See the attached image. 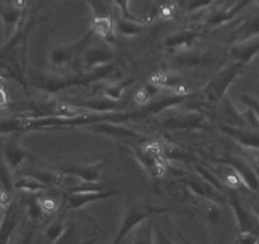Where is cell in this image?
I'll return each instance as SVG.
<instances>
[{
    "label": "cell",
    "instance_id": "cell-23",
    "mask_svg": "<svg viewBox=\"0 0 259 244\" xmlns=\"http://www.w3.org/2000/svg\"><path fill=\"white\" fill-rule=\"evenodd\" d=\"M14 190H18L21 192L27 193V195H36V193L45 192L49 188L41 183L38 179L28 176V174L21 173L14 181Z\"/></svg>",
    "mask_w": 259,
    "mask_h": 244
},
{
    "label": "cell",
    "instance_id": "cell-2",
    "mask_svg": "<svg viewBox=\"0 0 259 244\" xmlns=\"http://www.w3.org/2000/svg\"><path fill=\"white\" fill-rule=\"evenodd\" d=\"M111 79L112 82L119 80V74L114 70L112 66L101 69V70L85 73V71H75L74 74H62V75H44L42 73L31 71L29 73V80L36 88L41 91L54 92L61 91V89L71 88L76 86H85L97 80H104Z\"/></svg>",
    "mask_w": 259,
    "mask_h": 244
},
{
    "label": "cell",
    "instance_id": "cell-37",
    "mask_svg": "<svg viewBox=\"0 0 259 244\" xmlns=\"http://www.w3.org/2000/svg\"><path fill=\"white\" fill-rule=\"evenodd\" d=\"M240 98H241V101H243L244 103L249 107V108L253 109L254 113L259 117V101H256V99L253 98V97L246 96V94L240 96Z\"/></svg>",
    "mask_w": 259,
    "mask_h": 244
},
{
    "label": "cell",
    "instance_id": "cell-24",
    "mask_svg": "<svg viewBox=\"0 0 259 244\" xmlns=\"http://www.w3.org/2000/svg\"><path fill=\"white\" fill-rule=\"evenodd\" d=\"M186 185L188 186L189 190L193 191L196 195L201 196V197L206 198V200L211 201V202L218 204L219 201L223 200V196H221L220 191L213 188L212 186L206 183L205 181L197 182V181H193V179H189V181H186Z\"/></svg>",
    "mask_w": 259,
    "mask_h": 244
},
{
    "label": "cell",
    "instance_id": "cell-12",
    "mask_svg": "<svg viewBox=\"0 0 259 244\" xmlns=\"http://www.w3.org/2000/svg\"><path fill=\"white\" fill-rule=\"evenodd\" d=\"M117 191L114 190H99V191H84V192H73L68 193L66 196V202H68L69 208L74 209V210H80V209L85 208V206L91 205V204L98 202V201L106 200V198L112 197V196L117 195Z\"/></svg>",
    "mask_w": 259,
    "mask_h": 244
},
{
    "label": "cell",
    "instance_id": "cell-34",
    "mask_svg": "<svg viewBox=\"0 0 259 244\" xmlns=\"http://www.w3.org/2000/svg\"><path fill=\"white\" fill-rule=\"evenodd\" d=\"M38 204L39 208H41L44 215H49V214H54L55 211L59 208V204L57 201L52 197L51 195H47V193L42 192L38 195Z\"/></svg>",
    "mask_w": 259,
    "mask_h": 244
},
{
    "label": "cell",
    "instance_id": "cell-27",
    "mask_svg": "<svg viewBox=\"0 0 259 244\" xmlns=\"http://www.w3.org/2000/svg\"><path fill=\"white\" fill-rule=\"evenodd\" d=\"M131 244H156L155 225L153 221H145L138 229H135Z\"/></svg>",
    "mask_w": 259,
    "mask_h": 244
},
{
    "label": "cell",
    "instance_id": "cell-9",
    "mask_svg": "<svg viewBox=\"0 0 259 244\" xmlns=\"http://www.w3.org/2000/svg\"><path fill=\"white\" fill-rule=\"evenodd\" d=\"M161 125L168 130L173 129H207V122L202 114L197 112L183 111L176 114L165 116L161 121Z\"/></svg>",
    "mask_w": 259,
    "mask_h": 244
},
{
    "label": "cell",
    "instance_id": "cell-36",
    "mask_svg": "<svg viewBox=\"0 0 259 244\" xmlns=\"http://www.w3.org/2000/svg\"><path fill=\"white\" fill-rule=\"evenodd\" d=\"M259 236L250 233H239L235 239V244H256Z\"/></svg>",
    "mask_w": 259,
    "mask_h": 244
},
{
    "label": "cell",
    "instance_id": "cell-21",
    "mask_svg": "<svg viewBox=\"0 0 259 244\" xmlns=\"http://www.w3.org/2000/svg\"><path fill=\"white\" fill-rule=\"evenodd\" d=\"M220 128L226 135H229L231 139L238 141L241 145L248 146V148L259 149V135L254 133V131L243 130V129L230 125H221Z\"/></svg>",
    "mask_w": 259,
    "mask_h": 244
},
{
    "label": "cell",
    "instance_id": "cell-22",
    "mask_svg": "<svg viewBox=\"0 0 259 244\" xmlns=\"http://www.w3.org/2000/svg\"><path fill=\"white\" fill-rule=\"evenodd\" d=\"M201 36V32L198 29H183L176 33L170 34L164 39V45L166 49L177 50L182 47H188L193 44V41L197 37Z\"/></svg>",
    "mask_w": 259,
    "mask_h": 244
},
{
    "label": "cell",
    "instance_id": "cell-35",
    "mask_svg": "<svg viewBox=\"0 0 259 244\" xmlns=\"http://www.w3.org/2000/svg\"><path fill=\"white\" fill-rule=\"evenodd\" d=\"M210 59L206 54H191V56L184 55V56L179 57V64L181 65H198L202 63H208Z\"/></svg>",
    "mask_w": 259,
    "mask_h": 244
},
{
    "label": "cell",
    "instance_id": "cell-13",
    "mask_svg": "<svg viewBox=\"0 0 259 244\" xmlns=\"http://www.w3.org/2000/svg\"><path fill=\"white\" fill-rule=\"evenodd\" d=\"M87 130L92 133L101 134V135L111 136L114 139H144L143 134L127 128L122 124H113V122H101V124H94V125L87 126Z\"/></svg>",
    "mask_w": 259,
    "mask_h": 244
},
{
    "label": "cell",
    "instance_id": "cell-18",
    "mask_svg": "<svg viewBox=\"0 0 259 244\" xmlns=\"http://www.w3.org/2000/svg\"><path fill=\"white\" fill-rule=\"evenodd\" d=\"M259 36V16H253L250 18H246L241 22L230 36V44L233 45L243 44L249 41L254 37Z\"/></svg>",
    "mask_w": 259,
    "mask_h": 244
},
{
    "label": "cell",
    "instance_id": "cell-29",
    "mask_svg": "<svg viewBox=\"0 0 259 244\" xmlns=\"http://www.w3.org/2000/svg\"><path fill=\"white\" fill-rule=\"evenodd\" d=\"M68 224L64 220H55L46 226L44 231V239L46 243L55 244L57 240L62 238L66 230H68Z\"/></svg>",
    "mask_w": 259,
    "mask_h": 244
},
{
    "label": "cell",
    "instance_id": "cell-28",
    "mask_svg": "<svg viewBox=\"0 0 259 244\" xmlns=\"http://www.w3.org/2000/svg\"><path fill=\"white\" fill-rule=\"evenodd\" d=\"M134 83L133 79H126V80H117L112 82L108 86H104L102 88V94H103L104 98L109 99V101L113 102H121L122 94H123L124 89L128 86Z\"/></svg>",
    "mask_w": 259,
    "mask_h": 244
},
{
    "label": "cell",
    "instance_id": "cell-3",
    "mask_svg": "<svg viewBox=\"0 0 259 244\" xmlns=\"http://www.w3.org/2000/svg\"><path fill=\"white\" fill-rule=\"evenodd\" d=\"M170 213L169 209L155 208L149 204L140 202V201H131L126 205L123 216H122L121 224L117 230L116 236L111 244H121L130 233H134L141 224L150 220L151 216L155 214Z\"/></svg>",
    "mask_w": 259,
    "mask_h": 244
},
{
    "label": "cell",
    "instance_id": "cell-14",
    "mask_svg": "<svg viewBox=\"0 0 259 244\" xmlns=\"http://www.w3.org/2000/svg\"><path fill=\"white\" fill-rule=\"evenodd\" d=\"M29 159H31V154L16 139L11 138L7 141L3 150V160L13 173H16L24 163H28Z\"/></svg>",
    "mask_w": 259,
    "mask_h": 244
},
{
    "label": "cell",
    "instance_id": "cell-1",
    "mask_svg": "<svg viewBox=\"0 0 259 244\" xmlns=\"http://www.w3.org/2000/svg\"><path fill=\"white\" fill-rule=\"evenodd\" d=\"M36 24V17L29 18V21H27L12 38L4 42L3 46L0 47V73L8 78L14 79L24 88H27V44H28L29 34Z\"/></svg>",
    "mask_w": 259,
    "mask_h": 244
},
{
    "label": "cell",
    "instance_id": "cell-16",
    "mask_svg": "<svg viewBox=\"0 0 259 244\" xmlns=\"http://www.w3.org/2000/svg\"><path fill=\"white\" fill-rule=\"evenodd\" d=\"M102 163H87V164H73V166L64 168L61 173L64 176H71L80 182L87 183H97L101 178Z\"/></svg>",
    "mask_w": 259,
    "mask_h": 244
},
{
    "label": "cell",
    "instance_id": "cell-31",
    "mask_svg": "<svg viewBox=\"0 0 259 244\" xmlns=\"http://www.w3.org/2000/svg\"><path fill=\"white\" fill-rule=\"evenodd\" d=\"M14 181H16L14 173L11 171V168L4 163L3 159H0V185H2V190L7 191L8 193L13 192Z\"/></svg>",
    "mask_w": 259,
    "mask_h": 244
},
{
    "label": "cell",
    "instance_id": "cell-32",
    "mask_svg": "<svg viewBox=\"0 0 259 244\" xmlns=\"http://www.w3.org/2000/svg\"><path fill=\"white\" fill-rule=\"evenodd\" d=\"M151 83L158 86L159 88H160V87H165V88H176V87L181 86L182 80L179 76L176 75V74L164 73V74H158V75L154 76Z\"/></svg>",
    "mask_w": 259,
    "mask_h": 244
},
{
    "label": "cell",
    "instance_id": "cell-30",
    "mask_svg": "<svg viewBox=\"0 0 259 244\" xmlns=\"http://www.w3.org/2000/svg\"><path fill=\"white\" fill-rule=\"evenodd\" d=\"M96 241L97 238L84 239L80 235V231L78 230V228L74 224H71V225L68 226V230L62 235V238L55 244H93Z\"/></svg>",
    "mask_w": 259,
    "mask_h": 244
},
{
    "label": "cell",
    "instance_id": "cell-8",
    "mask_svg": "<svg viewBox=\"0 0 259 244\" xmlns=\"http://www.w3.org/2000/svg\"><path fill=\"white\" fill-rule=\"evenodd\" d=\"M26 3L17 2H0V21L6 41L12 38L26 23Z\"/></svg>",
    "mask_w": 259,
    "mask_h": 244
},
{
    "label": "cell",
    "instance_id": "cell-10",
    "mask_svg": "<svg viewBox=\"0 0 259 244\" xmlns=\"http://www.w3.org/2000/svg\"><path fill=\"white\" fill-rule=\"evenodd\" d=\"M230 206L235 215L238 223L239 233H250L259 236V220L256 215L249 213L243 206V202L239 200L235 193L230 195Z\"/></svg>",
    "mask_w": 259,
    "mask_h": 244
},
{
    "label": "cell",
    "instance_id": "cell-38",
    "mask_svg": "<svg viewBox=\"0 0 259 244\" xmlns=\"http://www.w3.org/2000/svg\"><path fill=\"white\" fill-rule=\"evenodd\" d=\"M155 239L156 244H176L158 225H155Z\"/></svg>",
    "mask_w": 259,
    "mask_h": 244
},
{
    "label": "cell",
    "instance_id": "cell-6",
    "mask_svg": "<svg viewBox=\"0 0 259 244\" xmlns=\"http://www.w3.org/2000/svg\"><path fill=\"white\" fill-rule=\"evenodd\" d=\"M114 57H116V52L112 45L104 41H102L101 44L92 42L79 60L78 70L92 73V71L108 68V66H112Z\"/></svg>",
    "mask_w": 259,
    "mask_h": 244
},
{
    "label": "cell",
    "instance_id": "cell-17",
    "mask_svg": "<svg viewBox=\"0 0 259 244\" xmlns=\"http://www.w3.org/2000/svg\"><path fill=\"white\" fill-rule=\"evenodd\" d=\"M225 163L233 168L239 179L243 181L244 186H246L249 190H256L259 187L258 174L245 160L240 158H229L226 159Z\"/></svg>",
    "mask_w": 259,
    "mask_h": 244
},
{
    "label": "cell",
    "instance_id": "cell-33",
    "mask_svg": "<svg viewBox=\"0 0 259 244\" xmlns=\"http://www.w3.org/2000/svg\"><path fill=\"white\" fill-rule=\"evenodd\" d=\"M37 224H32L29 228L22 231L17 238H13L11 244H37Z\"/></svg>",
    "mask_w": 259,
    "mask_h": 244
},
{
    "label": "cell",
    "instance_id": "cell-41",
    "mask_svg": "<svg viewBox=\"0 0 259 244\" xmlns=\"http://www.w3.org/2000/svg\"><path fill=\"white\" fill-rule=\"evenodd\" d=\"M256 244H259V240H258V241H256Z\"/></svg>",
    "mask_w": 259,
    "mask_h": 244
},
{
    "label": "cell",
    "instance_id": "cell-11",
    "mask_svg": "<svg viewBox=\"0 0 259 244\" xmlns=\"http://www.w3.org/2000/svg\"><path fill=\"white\" fill-rule=\"evenodd\" d=\"M22 220L21 208L17 202H12V205L7 209L4 218L0 224V244H11L14 238V234L18 230V226Z\"/></svg>",
    "mask_w": 259,
    "mask_h": 244
},
{
    "label": "cell",
    "instance_id": "cell-19",
    "mask_svg": "<svg viewBox=\"0 0 259 244\" xmlns=\"http://www.w3.org/2000/svg\"><path fill=\"white\" fill-rule=\"evenodd\" d=\"M259 52V36L243 42V44L233 45L230 49V55L235 59L236 63L245 65L251 61L253 57Z\"/></svg>",
    "mask_w": 259,
    "mask_h": 244
},
{
    "label": "cell",
    "instance_id": "cell-7",
    "mask_svg": "<svg viewBox=\"0 0 259 244\" xmlns=\"http://www.w3.org/2000/svg\"><path fill=\"white\" fill-rule=\"evenodd\" d=\"M133 154L136 160L151 177H161L166 171V159L160 145L148 143L145 145L133 146Z\"/></svg>",
    "mask_w": 259,
    "mask_h": 244
},
{
    "label": "cell",
    "instance_id": "cell-20",
    "mask_svg": "<svg viewBox=\"0 0 259 244\" xmlns=\"http://www.w3.org/2000/svg\"><path fill=\"white\" fill-rule=\"evenodd\" d=\"M91 31H93L94 34H98L102 41L107 42L109 45L114 44L116 31H114V22L112 21L111 16L93 17Z\"/></svg>",
    "mask_w": 259,
    "mask_h": 244
},
{
    "label": "cell",
    "instance_id": "cell-5",
    "mask_svg": "<svg viewBox=\"0 0 259 244\" xmlns=\"http://www.w3.org/2000/svg\"><path fill=\"white\" fill-rule=\"evenodd\" d=\"M243 69V64L236 63V61L221 69L216 75H213V78L208 82L207 86L203 89V101L207 103H218V102L223 101L225 98L229 87L240 75Z\"/></svg>",
    "mask_w": 259,
    "mask_h": 244
},
{
    "label": "cell",
    "instance_id": "cell-4",
    "mask_svg": "<svg viewBox=\"0 0 259 244\" xmlns=\"http://www.w3.org/2000/svg\"><path fill=\"white\" fill-rule=\"evenodd\" d=\"M96 36L93 31H89L84 34L79 41H75L70 45H56L50 51V63L54 69L71 68L74 71L78 70L79 60L84 54L89 45L93 42V37Z\"/></svg>",
    "mask_w": 259,
    "mask_h": 244
},
{
    "label": "cell",
    "instance_id": "cell-15",
    "mask_svg": "<svg viewBox=\"0 0 259 244\" xmlns=\"http://www.w3.org/2000/svg\"><path fill=\"white\" fill-rule=\"evenodd\" d=\"M248 3L245 2H235V3H221L219 4V8L213 9L212 13L210 14L205 22V27L207 28H213L221 24L228 23L233 18H235L236 14L244 8Z\"/></svg>",
    "mask_w": 259,
    "mask_h": 244
},
{
    "label": "cell",
    "instance_id": "cell-40",
    "mask_svg": "<svg viewBox=\"0 0 259 244\" xmlns=\"http://www.w3.org/2000/svg\"><path fill=\"white\" fill-rule=\"evenodd\" d=\"M6 209L3 208V206L0 205V224H2V220H3V218H4V214H6Z\"/></svg>",
    "mask_w": 259,
    "mask_h": 244
},
{
    "label": "cell",
    "instance_id": "cell-39",
    "mask_svg": "<svg viewBox=\"0 0 259 244\" xmlns=\"http://www.w3.org/2000/svg\"><path fill=\"white\" fill-rule=\"evenodd\" d=\"M8 104H9L8 93H7L6 89H4L3 87L0 86V109L8 107Z\"/></svg>",
    "mask_w": 259,
    "mask_h": 244
},
{
    "label": "cell",
    "instance_id": "cell-25",
    "mask_svg": "<svg viewBox=\"0 0 259 244\" xmlns=\"http://www.w3.org/2000/svg\"><path fill=\"white\" fill-rule=\"evenodd\" d=\"M28 131V122L21 116L0 118V135H19Z\"/></svg>",
    "mask_w": 259,
    "mask_h": 244
},
{
    "label": "cell",
    "instance_id": "cell-26",
    "mask_svg": "<svg viewBox=\"0 0 259 244\" xmlns=\"http://www.w3.org/2000/svg\"><path fill=\"white\" fill-rule=\"evenodd\" d=\"M114 22V31L116 33L121 34L124 37H134L138 34L143 33L145 31V24L143 22H135V21H128L118 17Z\"/></svg>",
    "mask_w": 259,
    "mask_h": 244
}]
</instances>
